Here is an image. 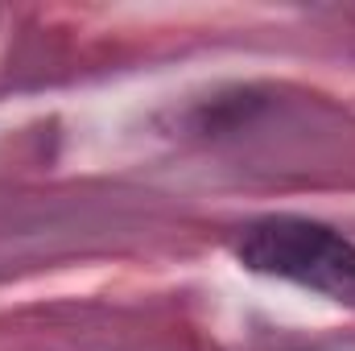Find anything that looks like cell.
<instances>
[{
  "mask_svg": "<svg viewBox=\"0 0 355 351\" xmlns=\"http://www.w3.org/2000/svg\"><path fill=\"white\" fill-rule=\"evenodd\" d=\"M232 257L248 273L289 281L355 310V240L306 215H265L236 232Z\"/></svg>",
  "mask_w": 355,
  "mask_h": 351,
  "instance_id": "obj_1",
  "label": "cell"
}]
</instances>
